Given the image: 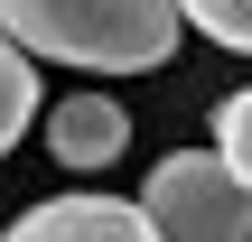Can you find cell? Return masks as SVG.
Here are the masks:
<instances>
[{
    "label": "cell",
    "instance_id": "cell-1",
    "mask_svg": "<svg viewBox=\"0 0 252 242\" xmlns=\"http://www.w3.org/2000/svg\"><path fill=\"white\" fill-rule=\"evenodd\" d=\"M0 28L28 56L84 65V75H159L187 37L178 0H0Z\"/></svg>",
    "mask_w": 252,
    "mask_h": 242
},
{
    "label": "cell",
    "instance_id": "cell-2",
    "mask_svg": "<svg viewBox=\"0 0 252 242\" xmlns=\"http://www.w3.org/2000/svg\"><path fill=\"white\" fill-rule=\"evenodd\" d=\"M140 215L168 242H243L252 233V187L224 149H168L140 177Z\"/></svg>",
    "mask_w": 252,
    "mask_h": 242
},
{
    "label": "cell",
    "instance_id": "cell-7",
    "mask_svg": "<svg viewBox=\"0 0 252 242\" xmlns=\"http://www.w3.org/2000/svg\"><path fill=\"white\" fill-rule=\"evenodd\" d=\"M215 149H224V159L243 168V187H252V84L215 103Z\"/></svg>",
    "mask_w": 252,
    "mask_h": 242
},
{
    "label": "cell",
    "instance_id": "cell-3",
    "mask_svg": "<svg viewBox=\"0 0 252 242\" xmlns=\"http://www.w3.org/2000/svg\"><path fill=\"white\" fill-rule=\"evenodd\" d=\"M37 131H47V159H56L65 177H94V168H112V159L131 149V112H122L112 93H65V103L37 112Z\"/></svg>",
    "mask_w": 252,
    "mask_h": 242
},
{
    "label": "cell",
    "instance_id": "cell-6",
    "mask_svg": "<svg viewBox=\"0 0 252 242\" xmlns=\"http://www.w3.org/2000/svg\"><path fill=\"white\" fill-rule=\"evenodd\" d=\"M196 37H215L224 56H252V0H178Z\"/></svg>",
    "mask_w": 252,
    "mask_h": 242
},
{
    "label": "cell",
    "instance_id": "cell-4",
    "mask_svg": "<svg viewBox=\"0 0 252 242\" xmlns=\"http://www.w3.org/2000/svg\"><path fill=\"white\" fill-rule=\"evenodd\" d=\"M9 233H19V242H65V233L140 242V233H150V215H140V196H131V205H122V196H47V205H28Z\"/></svg>",
    "mask_w": 252,
    "mask_h": 242
},
{
    "label": "cell",
    "instance_id": "cell-5",
    "mask_svg": "<svg viewBox=\"0 0 252 242\" xmlns=\"http://www.w3.org/2000/svg\"><path fill=\"white\" fill-rule=\"evenodd\" d=\"M37 112H47V103H37V56L0 28V159L28 140V121H37Z\"/></svg>",
    "mask_w": 252,
    "mask_h": 242
}]
</instances>
